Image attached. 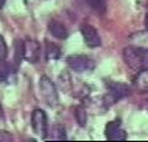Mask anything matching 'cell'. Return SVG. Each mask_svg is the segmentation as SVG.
<instances>
[{
  "instance_id": "5b68a950",
  "label": "cell",
  "mask_w": 148,
  "mask_h": 142,
  "mask_svg": "<svg viewBox=\"0 0 148 142\" xmlns=\"http://www.w3.org/2000/svg\"><path fill=\"white\" fill-rule=\"evenodd\" d=\"M31 125L35 134L45 140V137L48 134V120L47 115L42 109L34 110V113L31 115Z\"/></svg>"
},
{
  "instance_id": "52a82bcc",
  "label": "cell",
  "mask_w": 148,
  "mask_h": 142,
  "mask_svg": "<svg viewBox=\"0 0 148 142\" xmlns=\"http://www.w3.org/2000/svg\"><path fill=\"white\" fill-rule=\"evenodd\" d=\"M105 135L106 139L112 141H123L127 139V135L121 127V121L120 120H114L109 122L105 127Z\"/></svg>"
},
{
  "instance_id": "277c9868",
  "label": "cell",
  "mask_w": 148,
  "mask_h": 142,
  "mask_svg": "<svg viewBox=\"0 0 148 142\" xmlns=\"http://www.w3.org/2000/svg\"><path fill=\"white\" fill-rule=\"evenodd\" d=\"M108 89L109 93L104 97V104L106 106L114 104L115 102L127 97L130 94V86L125 83H120V82H109Z\"/></svg>"
},
{
  "instance_id": "4fadbf2b",
  "label": "cell",
  "mask_w": 148,
  "mask_h": 142,
  "mask_svg": "<svg viewBox=\"0 0 148 142\" xmlns=\"http://www.w3.org/2000/svg\"><path fill=\"white\" fill-rule=\"evenodd\" d=\"M66 130L63 129V126L61 125H56L53 126V129L51 132H48L47 136L45 137V140H66Z\"/></svg>"
},
{
  "instance_id": "30bf717a",
  "label": "cell",
  "mask_w": 148,
  "mask_h": 142,
  "mask_svg": "<svg viewBox=\"0 0 148 142\" xmlns=\"http://www.w3.org/2000/svg\"><path fill=\"white\" fill-rule=\"evenodd\" d=\"M133 85L138 91L148 93V69H143L137 73L135 80H133Z\"/></svg>"
},
{
  "instance_id": "6da1fadb",
  "label": "cell",
  "mask_w": 148,
  "mask_h": 142,
  "mask_svg": "<svg viewBox=\"0 0 148 142\" xmlns=\"http://www.w3.org/2000/svg\"><path fill=\"white\" fill-rule=\"evenodd\" d=\"M125 63L136 72L148 69V48L137 47V46H127L122 51Z\"/></svg>"
},
{
  "instance_id": "d6986e66",
  "label": "cell",
  "mask_w": 148,
  "mask_h": 142,
  "mask_svg": "<svg viewBox=\"0 0 148 142\" xmlns=\"http://www.w3.org/2000/svg\"><path fill=\"white\" fill-rule=\"evenodd\" d=\"M145 26H146V30L148 31V12L146 14V16H145Z\"/></svg>"
},
{
  "instance_id": "9c48e42d",
  "label": "cell",
  "mask_w": 148,
  "mask_h": 142,
  "mask_svg": "<svg viewBox=\"0 0 148 142\" xmlns=\"http://www.w3.org/2000/svg\"><path fill=\"white\" fill-rule=\"evenodd\" d=\"M48 30H49L51 35H52L53 37L58 38V40H66L68 37V31L66 29V26H64L62 22L57 21V20L49 21Z\"/></svg>"
},
{
  "instance_id": "7a4b0ae2",
  "label": "cell",
  "mask_w": 148,
  "mask_h": 142,
  "mask_svg": "<svg viewBox=\"0 0 148 142\" xmlns=\"http://www.w3.org/2000/svg\"><path fill=\"white\" fill-rule=\"evenodd\" d=\"M38 88L41 91V97L45 100V103L51 108H56L59 103L58 91L56 89V85L48 77L42 75L38 83Z\"/></svg>"
},
{
  "instance_id": "8fae6325",
  "label": "cell",
  "mask_w": 148,
  "mask_h": 142,
  "mask_svg": "<svg viewBox=\"0 0 148 142\" xmlns=\"http://www.w3.org/2000/svg\"><path fill=\"white\" fill-rule=\"evenodd\" d=\"M15 78V69L11 64L0 62V82H12Z\"/></svg>"
},
{
  "instance_id": "8992f818",
  "label": "cell",
  "mask_w": 148,
  "mask_h": 142,
  "mask_svg": "<svg viewBox=\"0 0 148 142\" xmlns=\"http://www.w3.org/2000/svg\"><path fill=\"white\" fill-rule=\"evenodd\" d=\"M80 32L88 47L95 48V47H100L101 46V38L95 27H92L89 24H84L80 27Z\"/></svg>"
},
{
  "instance_id": "e0dca14e",
  "label": "cell",
  "mask_w": 148,
  "mask_h": 142,
  "mask_svg": "<svg viewBox=\"0 0 148 142\" xmlns=\"http://www.w3.org/2000/svg\"><path fill=\"white\" fill-rule=\"evenodd\" d=\"M8 46H6V42L5 40H4V37L1 35H0V62H4L8 57Z\"/></svg>"
},
{
  "instance_id": "ba28073f",
  "label": "cell",
  "mask_w": 148,
  "mask_h": 142,
  "mask_svg": "<svg viewBox=\"0 0 148 142\" xmlns=\"http://www.w3.org/2000/svg\"><path fill=\"white\" fill-rule=\"evenodd\" d=\"M41 46L35 40H26L24 42V59L30 63H37L40 59Z\"/></svg>"
},
{
  "instance_id": "ac0fdd59",
  "label": "cell",
  "mask_w": 148,
  "mask_h": 142,
  "mask_svg": "<svg viewBox=\"0 0 148 142\" xmlns=\"http://www.w3.org/2000/svg\"><path fill=\"white\" fill-rule=\"evenodd\" d=\"M12 141V136L10 132L5 130H0V142H10Z\"/></svg>"
},
{
  "instance_id": "7c38bea8",
  "label": "cell",
  "mask_w": 148,
  "mask_h": 142,
  "mask_svg": "<svg viewBox=\"0 0 148 142\" xmlns=\"http://www.w3.org/2000/svg\"><path fill=\"white\" fill-rule=\"evenodd\" d=\"M61 57V48L53 42H46V59L47 61H57Z\"/></svg>"
},
{
  "instance_id": "ffe728a7",
  "label": "cell",
  "mask_w": 148,
  "mask_h": 142,
  "mask_svg": "<svg viewBox=\"0 0 148 142\" xmlns=\"http://www.w3.org/2000/svg\"><path fill=\"white\" fill-rule=\"evenodd\" d=\"M4 119V113H3V108H1V105H0V120H3Z\"/></svg>"
},
{
  "instance_id": "44dd1931",
  "label": "cell",
  "mask_w": 148,
  "mask_h": 142,
  "mask_svg": "<svg viewBox=\"0 0 148 142\" xmlns=\"http://www.w3.org/2000/svg\"><path fill=\"white\" fill-rule=\"evenodd\" d=\"M4 4H5V0H0V9L4 6Z\"/></svg>"
},
{
  "instance_id": "5bb4252c",
  "label": "cell",
  "mask_w": 148,
  "mask_h": 142,
  "mask_svg": "<svg viewBox=\"0 0 148 142\" xmlns=\"http://www.w3.org/2000/svg\"><path fill=\"white\" fill-rule=\"evenodd\" d=\"M88 1L89 5L100 15H104L106 12V0H88Z\"/></svg>"
},
{
  "instance_id": "3957f363",
  "label": "cell",
  "mask_w": 148,
  "mask_h": 142,
  "mask_svg": "<svg viewBox=\"0 0 148 142\" xmlns=\"http://www.w3.org/2000/svg\"><path fill=\"white\" fill-rule=\"evenodd\" d=\"M67 63L69 68L77 73L91 72L95 68V62L85 54H71L67 57Z\"/></svg>"
},
{
  "instance_id": "2e32d148",
  "label": "cell",
  "mask_w": 148,
  "mask_h": 142,
  "mask_svg": "<svg viewBox=\"0 0 148 142\" xmlns=\"http://www.w3.org/2000/svg\"><path fill=\"white\" fill-rule=\"evenodd\" d=\"M24 59V42L22 41H16L15 42V62L16 64H20Z\"/></svg>"
},
{
  "instance_id": "9a60e30c",
  "label": "cell",
  "mask_w": 148,
  "mask_h": 142,
  "mask_svg": "<svg viewBox=\"0 0 148 142\" xmlns=\"http://www.w3.org/2000/svg\"><path fill=\"white\" fill-rule=\"evenodd\" d=\"M74 115H75V120L79 125L84 126L85 122H86V117H88V114L85 111V109L83 106H77L74 109Z\"/></svg>"
}]
</instances>
